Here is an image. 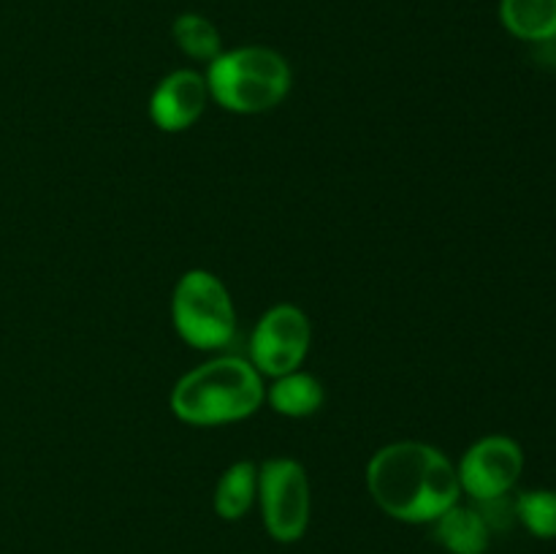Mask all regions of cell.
<instances>
[{
	"instance_id": "cell-2",
	"label": "cell",
	"mask_w": 556,
	"mask_h": 554,
	"mask_svg": "<svg viewBox=\"0 0 556 554\" xmlns=\"http://www.w3.org/2000/svg\"><path fill=\"white\" fill-rule=\"evenodd\" d=\"M266 400L264 375L250 362L220 356L185 373L172 391V411L193 427H220L250 418Z\"/></svg>"
},
{
	"instance_id": "cell-16",
	"label": "cell",
	"mask_w": 556,
	"mask_h": 554,
	"mask_svg": "<svg viewBox=\"0 0 556 554\" xmlns=\"http://www.w3.org/2000/svg\"><path fill=\"white\" fill-rule=\"evenodd\" d=\"M532 47H535V58L541 60L543 65H548V68H556V36L548 38V41L532 43Z\"/></svg>"
},
{
	"instance_id": "cell-9",
	"label": "cell",
	"mask_w": 556,
	"mask_h": 554,
	"mask_svg": "<svg viewBox=\"0 0 556 554\" xmlns=\"http://www.w3.org/2000/svg\"><path fill=\"white\" fill-rule=\"evenodd\" d=\"M434 525V541L451 554H486L492 530L472 505H451Z\"/></svg>"
},
{
	"instance_id": "cell-10",
	"label": "cell",
	"mask_w": 556,
	"mask_h": 554,
	"mask_svg": "<svg viewBox=\"0 0 556 554\" xmlns=\"http://www.w3.org/2000/svg\"><path fill=\"white\" fill-rule=\"evenodd\" d=\"M500 22L519 41H548L556 36V0H500Z\"/></svg>"
},
{
	"instance_id": "cell-3",
	"label": "cell",
	"mask_w": 556,
	"mask_h": 554,
	"mask_svg": "<svg viewBox=\"0 0 556 554\" xmlns=\"http://www.w3.org/2000/svg\"><path fill=\"white\" fill-rule=\"evenodd\" d=\"M204 76L212 101L237 114L269 112L291 92V65L269 47L223 49Z\"/></svg>"
},
{
	"instance_id": "cell-7",
	"label": "cell",
	"mask_w": 556,
	"mask_h": 554,
	"mask_svg": "<svg viewBox=\"0 0 556 554\" xmlns=\"http://www.w3.org/2000/svg\"><path fill=\"white\" fill-rule=\"evenodd\" d=\"M525 470V451L508 435H489L472 443L456 465L462 492L476 503L510 494Z\"/></svg>"
},
{
	"instance_id": "cell-13",
	"label": "cell",
	"mask_w": 556,
	"mask_h": 554,
	"mask_svg": "<svg viewBox=\"0 0 556 554\" xmlns=\"http://www.w3.org/2000/svg\"><path fill=\"white\" fill-rule=\"evenodd\" d=\"M172 36L179 52L188 54L190 60L212 63L223 52V38L217 25L212 20H206L204 14H195V11H185V14H179L174 20Z\"/></svg>"
},
{
	"instance_id": "cell-15",
	"label": "cell",
	"mask_w": 556,
	"mask_h": 554,
	"mask_svg": "<svg viewBox=\"0 0 556 554\" xmlns=\"http://www.w3.org/2000/svg\"><path fill=\"white\" fill-rule=\"evenodd\" d=\"M476 508L489 525V530H508L514 521H519V516H516V500H510L508 494L476 503Z\"/></svg>"
},
{
	"instance_id": "cell-1",
	"label": "cell",
	"mask_w": 556,
	"mask_h": 554,
	"mask_svg": "<svg viewBox=\"0 0 556 554\" xmlns=\"http://www.w3.org/2000/svg\"><path fill=\"white\" fill-rule=\"evenodd\" d=\"M367 487L380 511L407 525H429L462 498L454 462L418 440L375 451L367 465Z\"/></svg>"
},
{
	"instance_id": "cell-4",
	"label": "cell",
	"mask_w": 556,
	"mask_h": 554,
	"mask_svg": "<svg viewBox=\"0 0 556 554\" xmlns=\"http://www.w3.org/2000/svg\"><path fill=\"white\" fill-rule=\"evenodd\" d=\"M172 318L177 335L199 351H220L237 335V307L217 275L190 269L174 286Z\"/></svg>"
},
{
	"instance_id": "cell-12",
	"label": "cell",
	"mask_w": 556,
	"mask_h": 554,
	"mask_svg": "<svg viewBox=\"0 0 556 554\" xmlns=\"http://www.w3.org/2000/svg\"><path fill=\"white\" fill-rule=\"evenodd\" d=\"M255 498H258V467L250 459L233 462L215 487L217 516L226 521L242 519L253 508Z\"/></svg>"
},
{
	"instance_id": "cell-6",
	"label": "cell",
	"mask_w": 556,
	"mask_h": 554,
	"mask_svg": "<svg viewBox=\"0 0 556 554\" xmlns=\"http://www.w3.org/2000/svg\"><path fill=\"white\" fill-rule=\"evenodd\" d=\"M313 342L307 313L296 304H275L261 315L250 340V364L266 378H280L302 367Z\"/></svg>"
},
{
	"instance_id": "cell-5",
	"label": "cell",
	"mask_w": 556,
	"mask_h": 554,
	"mask_svg": "<svg viewBox=\"0 0 556 554\" xmlns=\"http://www.w3.org/2000/svg\"><path fill=\"white\" fill-rule=\"evenodd\" d=\"M258 503L266 532L280 543H293L309 525V481L304 467L288 456H275L258 467Z\"/></svg>"
},
{
	"instance_id": "cell-14",
	"label": "cell",
	"mask_w": 556,
	"mask_h": 554,
	"mask_svg": "<svg viewBox=\"0 0 556 554\" xmlns=\"http://www.w3.org/2000/svg\"><path fill=\"white\" fill-rule=\"evenodd\" d=\"M516 516L535 538H556V489H530L516 498Z\"/></svg>"
},
{
	"instance_id": "cell-8",
	"label": "cell",
	"mask_w": 556,
	"mask_h": 554,
	"mask_svg": "<svg viewBox=\"0 0 556 554\" xmlns=\"http://www.w3.org/2000/svg\"><path fill=\"white\" fill-rule=\"evenodd\" d=\"M210 103V87L206 76L199 71L179 68L163 76L150 98V117L166 134H182L193 128Z\"/></svg>"
},
{
	"instance_id": "cell-11",
	"label": "cell",
	"mask_w": 556,
	"mask_h": 554,
	"mask_svg": "<svg viewBox=\"0 0 556 554\" xmlns=\"http://www.w3.org/2000/svg\"><path fill=\"white\" fill-rule=\"evenodd\" d=\"M324 386L315 375L293 369V373L280 375L275 383L266 389V402L275 407V413L288 418H307L320 411L324 405Z\"/></svg>"
}]
</instances>
